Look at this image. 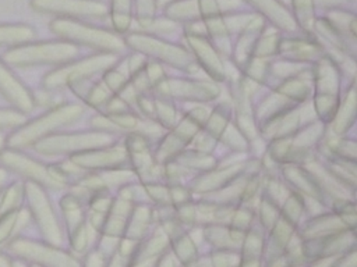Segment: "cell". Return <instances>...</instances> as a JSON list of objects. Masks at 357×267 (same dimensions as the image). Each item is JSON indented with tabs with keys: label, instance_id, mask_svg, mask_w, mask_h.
<instances>
[{
	"label": "cell",
	"instance_id": "6da1fadb",
	"mask_svg": "<svg viewBox=\"0 0 357 267\" xmlns=\"http://www.w3.org/2000/svg\"><path fill=\"white\" fill-rule=\"evenodd\" d=\"M84 113V108L78 103H67L57 106L40 117L22 124L20 128L14 129L6 138V145L10 149L22 150L33 147L42 139L53 135L57 129L73 124Z\"/></svg>",
	"mask_w": 357,
	"mask_h": 267
},
{
	"label": "cell",
	"instance_id": "7a4b0ae2",
	"mask_svg": "<svg viewBox=\"0 0 357 267\" xmlns=\"http://www.w3.org/2000/svg\"><path fill=\"white\" fill-rule=\"evenodd\" d=\"M78 46L67 40L28 43L11 47L3 56L8 67L28 68L46 64H64L78 54Z\"/></svg>",
	"mask_w": 357,
	"mask_h": 267
},
{
	"label": "cell",
	"instance_id": "3957f363",
	"mask_svg": "<svg viewBox=\"0 0 357 267\" xmlns=\"http://www.w3.org/2000/svg\"><path fill=\"white\" fill-rule=\"evenodd\" d=\"M50 29L67 42L89 46L105 53L117 54L126 47V40L119 35L70 18H57L52 21Z\"/></svg>",
	"mask_w": 357,
	"mask_h": 267
},
{
	"label": "cell",
	"instance_id": "277c9868",
	"mask_svg": "<svg viewBox=\"0 0 357 267\" xmlns=\"http://www.w3.org/2000/svg\"><path fill=\"white\" fill-rule=\"evenodd\" d=\"M1 165L46 189H64L67 185V177L63 174L59 165H45L43 163L24 154L21 150L3 149L0 153Z\"/></svg>",
	"mask_w": 357,
	"mask_h": 267
},
{
	"label": "cell",
	"instance_id": "5b68a950",
	"mask_svg": "<svg viewBox=\"0 0 357 267\" xmlns=\"http://www.w3.org/2000/svg\"><path fill=\"white\" fill-rule=\"evenodd\" d=\"M116 63L117 56L113 53H99L77 61H68L47 72L42 79V86L47 90L63 86H75L86 81L89 76L112 68Z\"/></svg>",
	"mask_w": 357,
	"mask_h": 267
},
{
	"label": "cell",
	"instance_id": "8992f818",
	"mask_svg": "<svg viewBox=\"0 0 357 267\" xmlns=\"http://www.w3.org/2000/svg\"><path fill=\"white\" fill-rule=\"evenodd\" d=\"M113 142V136L109 132L92 131V132H73V134H53L33 147L38 153L45 156L59 154H77L91 149L106 147Z\"/></svg>",
	"mask_w": 357,
	"mask_h": 267
},
{
	"label": "cell",
	"instance_id": "52a82bcc",
	"mask_svg": "<svg viewBox=\"0 0 357 267\" xmlns=\"http://www.w3.org/2000/svg\"><path fill=\"white\" fill-rule=\"evenodd\" d=\"M126 44L131 46L134 50L144 56H151L159 58L173 67L190 70L194 67V60L184 47L167 43L153 35L144 32L130 33L126 39Z\"/></svg>",
	"mask_w": 357,
	"mask_h": 267
},
{
	"label": "cell",
	"instance_id": "ba28073f",
	"mask_svg": "<svg viewBox=\"0 0 357 267\" xmlns=\"http://www.w3.org/2000/svg\"><path fill=\"white\" fill-rule=\"evenodd\" d=\"M24 186L25 197L29 206V213L33 216L43 236L49 242L59 245L61 242V232L50 200L45 192V188L31 181L24 182Z\"/></svg>",
	"mask_w": 357,
	"mask_h": 267
},
{
	"label": "cell",
	"instance_id": "9c48e42d",
	"mask_svg": "<svg viewBox=\"0 0 357 267\" xmlns=\"http://www.w3.org/2000/svg\"><path fill=\"white\" fill-rule=\"evenodd\" d=\"M317 97L315 110L322 118H332L337 106L339 71L335 63L328 57H321L315 71Z\"/></svg>",
	"mask_w": 357,
	"mask_h": 267
},
{
	"label": "cell",
	"instance_id": "30bf717a",
	"mask_svg": "<svg viewBox=\"0 0 357 267\" xmlns=\"http://www.w3.org/2000/svg\"><path fill=\"white\" fill-rule=\"evenodd\" d=\"M8 250L20 259L29 260L46 267H78L77 261L68 254L25 238H17L11 241L8 243Z\"/></svg>",
	"mask_w": 357,
	"mask_h": 267
},
{
	"label": "cell",
	"instance_id": "8fae6325",
	"mask_svg": "<svg viewBox=\"0 0 357 267\" xmlns=\"http://www.w3.org/2000/svg\"><path fill=\"white\" fill-rule=\"evenodd\" d=\"M32 8L63 17H105L107 6L100 0H31Z\"/></svg>",
	"mask_w": 357,
	"mask_h": 267
},
{
	"label": "cell",
	"instance_id": "7c38bea8",
	"mask_svg": "<svg viewBox=\"0 0 357 267\" xmlns=\"http://www.w3.org/2000/svg\"><path fill=\"white\" fill-rule=\"evenodd\" d=\"M127 153L120 146L91 149L70 156V161L79 170H116L123 168Z\"/></svg>",
	"mask_w": 357,
	"mask_h": 267
},
{
	"label": "cell",
	"instance_id": "4fadbf2b",
	"mask_svg": "<svg viewBox=\"0 0 357 267\" xmlns=\"http://www.w3.org/2000/svg\"><path fill=\"white\" fill-rule=\"evenodd\" d=\"M202 122L204 118L199 117V113H191L184 117L174 128V131L165 138L158 149L156 159L159 161H167L169 159L174 157L177 152H180L185 146V143L197 135Z\"/></svg>",
	"mask_w": 357,
	"mask_h": 267
},
{
	"label": "cell",
	"instance_id": "5bb4252c",
	"mask_svg": "<svg viewBox=\"0 0 357 267\" xmlns=\"http://www.w3.org/2000/svg\"><path fill=\"white\" fill-rule=\"evenodd\" d=\"M160 95L166 97H177L185 100L205 102L218 96L219 90L212 83L183 81V79H163L156 85Z\"/></svg>",
	"mask_w": 357,
	"mask_h": 267
},
{
	"label": "cell",
	"instance_id": "9a60e30c",
	"mask_svg": "<svg viewBox=\"0 0 357 267\" xmlns=\"http://www.w3.org/2000/svg\"><path fill=\"white\" fill-rule=\"evenodd\" d=\"M0 93L13 106V108L24 114L31 113L35 106V99L28 88L3 61H0Z\"/></svg>",
	"mask_w": 357,
	"mask_h": 267
},
{
	"label": "cell",
	"instance_id": "2e32d148",
	"mask_svg": "<svg viewBox=\"0 0 357 267\" xmlns=\"http://www.w3.org/2000/svg\"><path fill=\"white\" fill-rule=\"evenodd\" d=\"M187 43L191 49V51L198 58L202 68L213 78L216 79H225L226 71L223 61L220 58V54L218 50L205 39V36H197V35H188L185 33Z\"/></svg>",
	"mask_w": 357,
	"mask_h": 267
},
{
	"label": "cell",
	"instance_id": "e0dca14e",
	"mask_svg": "<svg viewBox=\"0 0 357 267\" xmlns=\"http://www.w3.org/2000/svg\"><path fill=\"white\" fill-rule=\"evenodd\" d=\"M250 3L257 11H259L266 19L271 21L275 26L280 28L282 31L294 33L298 29V25L290 14V11L279 1V0H244Z\"/></svg>",
	"mask_w": 357,
	"mask_h": 267
},
{
	"label": "cell",
	"instance_id": "ac0fdd59",
	"mask_svg": "<svg viewBox=\"0 0 357 267\" xmlns=\"http://www.w3.org/2000/svg\"><path fill=\"white\" fill-rule=\"evenodd\" d=\"M264 21L254 15L252 19L238 32V39L236 46L233 47V57L236 60V63L243 67L247 64V61L251 58L252 56V50L254 46L258 40V38L261 36V33L264 32Z\"/></svg>",
	"mask_w": 357,
	"mask_h": 267
},
{
	"label": "cell",
	"instance_id": "d6986e66",
	"mask_svg": "<svg viewBox=\"0 0 357 267\" xmlns=\"http://www.w3.org/2000/svg\"><path fill=\"white\" fill-rule=\"evenodd\" d=\"M283 57L290 60L307 61V60H319L324 56V50L319 44L303 40V39H284L279 40L278 51Z\"/></svg>",
	"mask_w": 357,
	"mask_h": 267
},
{
	"label": "cell",
	"instance_id": "ffe728a7",
	"mask_svg": "<svg viewBox=\"0 0 357 267\" xmlns=\"http://www.w3.org/2000/svg\"><path fill=\"white\" fill-rule=\"evenodd\" d=\"M247 168L241 164H236V165H230L225 170L220 171H215L211 172L209 175L199 178L194 182L192 188L198 189V191H211V189H220L222 186L225 188L227 184H230L231 181L236 179V177H240L243 170Z\"/></svg>",
	"mask_w": 357,
	"mask_h": 267
},
{
	"label": "cell",
	"instance_id": "44dd1931",
	"mask_svg": "<svg viewBox=\"0 0 357 267\" xmlns=\"http://www.w3.org/2000/svg\"><path fill=\"white\" fill-rule=\"evenodd\" d=\"M29 222L28 210H13L0 216V248Z\"/></svg>",
	"mask_w": 357,
	"mask_h": 267
},
{
	"label": "cell",
	"instance_id": "7402d4cb",
	"mask_svg": "<svg viewBox=\"0 0 357 267\" xmlns=\"http://www.w3.org/2000/svg\"><path fill=\"white\" fill-rule=\"evenodd\" d=\"M35 38V29L25 24H0V46H21Z\"/></svg>",
	"mask_w": 357,
	"mask_h": 267
},
{
	"label": "cell",
	"instance_id": "603a6c76",
	"mask_svg": "<svg viewBox=\"0 0 357 267\" xmlns=\"http://www.w3.org/2000/svg\"><path fill=\"white\" fill-rule=\"evenodd\" d=\"M166 17L174 22H192L201 19L197 0H174L165 7Z\"/></svg>",
	"mask_w": 357,
	"mask_h": 267
},
{
	"label": "cell",
	"instance_id": "cb8c5ba5",
	"mask_svg": "<svg viewBox=\"0 0 357 267\" xmlns=\"http://www.w3.org/2000/svg\"><path fill=\"white\" fill-rule=\"evenodd\" d=\"M132 0H110V17L117 32L124 33L132 19Z\"/></svg>",
	"mask_w": 357,
	"mask_h": 267
},
{
	"label": "cell",
	"instance_id": "d4e9b609",
	"mask_svg": "<svg viewBox=\"0 0 357 267\" xmlns=\"http://www.w3.org/2000/svg\"><path fill=\"white\" fill-rule=\"evenodd\" d=\"M333 131L337 132V135L343 134L356 118V92L354 89H350V92L346 96V100L343 106L335 113L333 115Z\"/></svg>",
	"mask_w": 357,
	"mask_h": 267
},
{
	"label": "cell",
	"instance_id": "484cf974",
	"mask_svg": "<svg viewBox=\"0 0 357 267\" xmlns=\"http://www.w3.org/2000/svg\"><path fill=\"white\" fill-rule=\"evenodd\" d=\"M25 196L24 182L15 181L3 188L0 192V216L13 210H18Z\"/></svg>",
	"mask_w": 357,
	"mask_h": 267
},
{
	"label": "cell",
	"instance_id": "4316f807",
	"mask_svg": "<svg viewBox=\"0 0 357 267\" xmlns=\"http://www.w3.org/2000/svg\"><path fill=\"white\" fill-rule=\"evenodd\" d=\"M294 8V19L304 31L310 32L314 29V0H291Z\"/></svg>",
	"mask_w": 357,
	"mask_h": 267
},
{
	"label": "cell",
	"instance_id": "83f0119b",
	"mask_svg": "<svg viewBox=\"0 0 357 267\" xmlns=\"http://www.w3.org/2000/svg\"><path fill=\"white\" fill-rule=\"evenodd\" d=\"M61 210L64 213L66 221L68 224V227L71 228V231H74L75 228H78L79 225H82V210H81V204L77 196L74 195H67L61 199Z\"/></svg>",
	"mask_w": 357,
	"mask_h": 267
},
{
	"label": "cell",
	"instance_id": "f1b7e54d",
	"mask_svg": "<svg viewBox=\"0 0 357 267\" xmlns=\"http://www.w3.org/2000/svg\"><path fill=\"white\" fill-rule=\"evenodd\" d=\"M279 35L276 32H271V33H261V36L258 38L254 50H252V56L251 57H257V58H266L272 54H275L278 51V44H279Z\"/></svg>",
	"mask_w": 357,
	"mask_h": 267
},
{
	"label": "cell",
	"instance_id": "f546056e",
	"mask_svg": "<svg viewBox=\"0 0 357 267\" xmlns=\"http://www.w3.org/2000/svg\"><path fill=\"white\" fill-rule=\"evenodd\" d=\"M227 122H229V111L223 106L218 107L212 113L211 118L206 121L208 138L209 139H215V138L220 136L223 134V131L226 129Z\"/></svg>",
	"mask_w": 357,
	"mask_h": 267
},
{
	"label": "cell",
	"instance_id": "4dcf8cb0",
	"mask_svg": "<svg viewBox=\"0 0 357 267\" xmlns=\"http://www.w3.org/2000/svg\"><path fill=\"white\" fill-rule=\"evenodd\" d=\"M26 122L25 114L13 107H0V131L17 129Z\"/></svg>",
	"mask_w": 357,
	"mask_h": 267
},
{
	"label": "cell",
	"instance_id": "1f68e13d",
	"mask_svg": "<svg viewBox=\"0 0 357 267\" xmlns=\"http://www.w3.org/2000/svg\"><path fill=\"white\" fill-rule=\"evenodd\" d=\"M112 96H113V93L109 90V88L103 82H99L93 88L89 89L85 100L89 106L99 107L102 104H106L112 99Z\"/></svg>",
	"mask_w": 357,
	"mask_h": 267
},
{
	"label": "cell",
	"instance_id": "d6a6232c",
	"mask_svg": "<svg viewBox=\"0 0 357 267\" xmlns=\"http://www.w3.org/2000/svg\"><path fill=\"white\" fill-rule=\"evenodd\" d=\"M153 115L158 118L160 124L170 125L174 121V108L166 100H155L153 102Z\"/></svg>",
	"mask_w": 357,
	"mask_h": 267
},
{
	"label": "cell",
	"instance_id": "836d02e7",
	"mask_svg": "<svg viewBox=\"0 0 357 267\" xmlns=\"http://www.w3.org/2000/svg\"><path fill=\"white\" fill-rule=\"evenodd\" d=\"M180 163L185 167L204 168V170L213 168V164H215L212 157H208V154H202V153H190L183 159H180Z\"/></svg>",
	"mask_w": 357,
	"mask_h": 267
},
{
	"label": "cell",
	"instance_id": "e575fe53",
	"mask_svg": "<svg viewBox=\"0 0 357 267\" xmlns=\"http://www.w3.org/2000/svg\"><path fill=\"white\" fill-rule=\"evenodd\" d=\"M132 3H135L138 22H145L155 18V11L158 8L156 0H132Z\"/></svg>",
	"mask_w": 357,
	"mask_h": 267
},
{
	"label": "cell",
	"instance_id": "d590c367",
	"mask_svg": "<svg viewBox=\"0 0 357 267\" xmlns=\"http://www.w3.org/2000/svg\"><path fill=\"white\" fill-rule=\"evenodd\" d=\"M102 82L109 88V90L112 93L120 92L126 86V78H124L123 72H120L119 70H116L113 67L106 70V74H105Z\"/></svg>",
	"mask_w": 357,
	"mask_h": 267
},
{
	"label": "cell",
	"instance_id": "8d00e7d4",
	"mask_svg": "<svg viewBox=\"0 0 357 267\" xmlns=\"http://www.w3.org/2000/svg\"><path fill=\"white\" fill-rule=\"evenodd\" d=\"M146 64V60H145V56L141 54V53H137V54H132L130 58H128V71L131 75L137 74L138 71H141Z\"/></svg>",
	"mask_w": 357,
	"mask_h": 267
},
{
	"label": "cell",
	"instance_id": "74e56055",
	"mask_svg": "<svg viewBox=\"0 0 357 267\" xmlns=\"http://www.w3.org/2000/svg\"><path fill=\"white\" fill-rule=\"evenodd\" d=\"M318 4L321 7H326L331 10H337L340 6H344L347 0H314V4Z\"/></svg>",
	"mask_w": 357,
	"mask_h": 267
},
{
	"label": "cell",
	"instance_id": "f35d334b",
	"mask_svg": "<svg viewBox=\"0 0 357 267\" xmlns=\"http://www.w3.org/2000/svg\"><path fill=\"white\" fill-rule=\"evenodd\" d=\"M7 178H8V172L4 167H0V192L3 191V188L6 186V182H7Z\"/></svg>",
	"mask_w": 357,
	"mask_h": 267
},
{
	"label": "cell",
	"instance_id": "ab89813d",
	"mask_svg": "<svg viewBox=\"0 0 357 267\" xmlns=\"http://www.w3.org/2000/svg\"><path fill=\"white\" fill-rule=\"evenodd\" d=\"M0 267H13V260L4 253H0Z\"/></svg>",
	"mask_w": 357,
	"mask_h": 267
},
{
	"label": "cell",
	"instance_id": "60d3db41",
	"mask_svg": "<svg viewBox=\"0 0 357 267\" xmlns=\"http://www.w3.org/2000/svg\"><path fill=\"white\" fill-rule=\"evenodd\" d=\"M172 1H174V0H156L158 6H163V7H166V6H167V4H170Z\"/></svg>",
	"mask_w": 357,
	"mask_h": 267
},
{
	"label": "cell",
	"instance_id": "b9f144b4",
	"mask_svg": "<svg viewBox=\"0 0 357 267\" xmlns=\"http://www.w3.org/2000/svg\"><path fill=\"white\" fill-rule=\"evenodd\" d=\"M4 146H6V138L0 134V153H1V150L4 149Z\"/></svg>",
	"mask_w": 357,
	"mask_h": 267
},
{
	"label": "cell",
	"instance_id": "7bdbcfd3",
	"mask_svg": "<svg viewBox=\"0 0 357 267\" xmlns=\"http://www.w3.org/2000/svg\"><path fill=\"white\" fill-rule=\"evenodd\" d=\"M13 267H26V264L20 261V260H17V261H13Z\"/></svg>",
	"mask_w": 357,
	"mask_h": 267
}]
</instances>
